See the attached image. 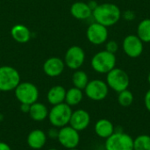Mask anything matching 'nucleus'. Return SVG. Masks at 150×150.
<instances>
[{"instance_id":"nucleus-1","label":"nucleus","mask_w":150,"mask_h":150,"mask_svg":"<svg viewBox=\"0 0 150 150\" xmlns=\"http://www.w3.org/2000/svg\"><path fill=\"white\" fill-rule=\"evenodd\" d=\"M121 11L118 5L112 3L98 4L92 11V17L98 22L106 27L116 25L121 18Z\"/></svg>"},{"instance_id":"nucleus-2","label":"nucleus","mask_w":150,"mask_h":150,"mask_svg":"<svg viewBox=\"0 0 150 150\" xmlns=\"http://www.w3.org/2000/svg\"><path fill=\"white\" fill-rule=\"evenodd\" d=\"M116 56L115 54L108 51L102 50L95 54L91 61V68L94 71L99 74H107L116 67Z\"/></svg>"},{"instance_id":"nucleus-3","label":"nucleus","mask_w":150,"mask_h":150,"mask_svg":"<svg viewBox=\"0 0 150 150\" xmlns=\"http://www.w3.org/2000/svg\"><path fill=\"white\" fill-rule=\"evenodd\" d=\"M72 112L73 111L71 106L64 102L56 105H53L48 112L47 118L53 127L61 128L69 124Z\"/></svg>"},{"instance_id":"nucleus-4","label":"nucleus","mask_w":150,"mask_h":150,"mask_svg":"<svg viewBox=\"0 0 150 150\" xmlns=\"http://www.w3.org/2000/svg\"><path fill=\"white\" fill-rule=\"evenodd\" d=\"M105 150H134V139L122 130H116L105 143Z\"/></svg>"},{"instance_id":"nucleus-5","label":"nucleus","mask_w":150,"mask_h":150,"mask_svg":"<svg viewBox=\"0 0 150 150\" xmlns=\"http://www.w3.org/2000/svg\"><path fill=\"white\" fill-rule=\"evenodd\" d=\"M105 83H107L109 89L119 93L128 89L130 84V77L124 69L115 67L106 74Z\"/></svg>"},{"instance_id":"nucleus-6","label":"nucleus","mask_w":150,"mask_h":150,"mask_svg":"<svg viewBox=\"0 0 150 150\" xmlns=\"http://www.w3.org/2000/svg\"><path fill=\"white\" fill-rule=\"evenodd\" d=\"M19 83L20 75L15 68L11 66L0 67V91H14Z\"/></svg>"},{"instance_id":"nucleus-7","label":"nucleus","mask_w":150,"mask_h":150,"mask_svg":"<svg viewBox=\"0 0 150 150\" xmlns=\"http://www.w3.org/2000/svg\"><path fill=\"white\" fill-rule=\"evenodd\" d=\"M15 97L20 104L33 105L38 101L39 90L35 84L30 82H20L14 90Z\"/></svg>"},{"instance_id":"nucleus-8","label":"nucleus","mask_w":150,"mask_h":150,"mask_svg":"<svg viewBox=\"0 0 150 150\" xmlns=\"http://www.w3.org/2000/svg\"><path fill=\"white\" fill-rule=\"evenodd\" d=\"M83 91L86 97L91 100L102 101L108 96L109 87L105 81L100 79H94L89 81Z\"/></svg>"},{"instance_id":"nucleus-9","label":"nucleus","mask_w":150,"mask_h":150,"mask_svg":"<svg viewBox=\"0 0 150 150\" xmlns=\"http://www.w3.org/2000/svg\"><path fill=\"white\" fill-rule=\"evenodd\" d=\"M57 140L59 143L66 149H76L80 143V134L78 131L68 125L59 128Z\"/></svg>"},{"instance_id":"nucleus-10","label":"nucleus","mask_w":150,"mask_h":150,"mask_svg":"<svg viewBox=\"0 0 150 150\" xmlns=\"http://www.w3.org/2000/svg\"><path fill=\"white\" fill-rule=\"evenodd\" d=\"M64 63L69 69H79L85 61V52L79 46H71L69 47L64 55Z\"/></svg>"},{"instance_id":"nucleus-11","label":"nucleus","mask_w":150,"mask_h":150,"mask_svg":"<svg viewBox=\"0 0 150 150\" xmlns=\"http://www.w3.org/2000/svg\"><path fill=\"white\" fill-rule=\"evenodd\" d=\"M108 27L98 23L93 22L91 23L86 31V37L88 40L96 46L102 45L105 43L108 40Z\"/></svg>"},{"instance_id":"nucleus-12","label":"nucleus","mask_w":150,"mask_h":150,"mask_svg":"<svg viewBox=\"0 0 150 150\" xmlns=\"http://www.w3.org/2000/svg\"><path fill=\"white\" fill-rule=\"evenodd\" d=\"M125 54L130 58H138L144 50V43L135 34L127 35L122 43Z\"/></svg>"},{"instance_id":"nucleus-13","label":"nucleus","mask_w":150,"mask_h":150,"mask_svg":"<svg viewBox=\"0 0 150 150\" xmlns=\"http://www.w3.org/2000/svg\"><path fill=\"white\" fill-rule=\"evenodd\" d=\"M43 71L49 77H56L61 76L65 69V63L62 59L56 56L49 57L43 63Z\"/></svg>"},{"instance_id":"nucleus-14","label":"nucleus","mask_w":150,"mask_h":150,"mask_svg":"<svg viewBox=\"0 0 150 150\" xmlns=\"http://www.w3.org/2000/svg\"><path fill=\"white\" fill-rule=\"evenodd\" d=\"M91 123L90 113L83 109H77L72 112L69 126L78 132L85 130Z\"/></svg>"},{"instance_id":"nucleus-15","label":"nucleus","mask_w":150,"mask_h":150,"mask_svg":"<svg viewBox=\"0 0 150 150\" xmlns=\"http://www.w3.org/2000/svg\"><path fill=\"white\" fill-rule=\"evenodd\" d=\"M47 134L40 129L32 130L26 138L27 145L30 149L33 150L41 149L47 142Z\"/></svg>"},{"instance_id":"nucleus-16","label":"nucleus","mask_w":150,"mask_h":150,"mask_svg":"<svg viewBox=\"0 0 150 150\" xmlns=\"http://www.w3.org/2000/svg\"><path fill=\"white\" fill-rule=\"evenodd\" d=\"M70 13L75 18L80 20H85L92 17V11L88 4L80 1L72 4L70 6Z\"/></svg>"},{"instance_id":"nucleus-17","label":"nucleus","mask_w":150,"mask_h":150,"mask_svg":"<svg viewBox=\"0 0 150 150\" xmlns=\"http://www.w3.org/2000/svg\"><path fill=\"white\" fill-rule=\"evenodd\" d=\"M94 131L99 138L107 139L115 132V127L111 120L107 119H100L95 123Z\"/></svg>"},{"instance_id":"nucleus-18","label":"nucleus","mask_w":150,"mask_h":150,"mask_svg":"<svg viewBox=\"0 0 150 150\" xmlns=\"http://www.w3.org/2000/svg\"><path fill=\"white\" fill-rule=\"evenodd\" d=\"M66 89L62 85H54L51 87L47 94V99L52 105H56L65 102Z\"/></svg>"},{"instance_id":"nucleus-19","label":"nucleus","mask_w":150,"mask_h":150,"mask_svg":"<svg viewBox=\"0 0 150 150\" xmlns=\"http://www.w3.org/2000/svg\"><path fill=\"white\" fill-rule=\"evenodd\" d=\"M11 35L12 39L18 43H26L31 39V32L30 30L24 25L18 24L11 27Z\"/></svg>"},{"instance_id":"nucleus-20","label":"nucleus","mask_w":150,"mask_h":150,"mask_svg":"<svg viewBox=\"0 0 150 150\" xmlns=\"http://www.w3.org/2000/svg\"><path fill=\"white\" fill-rule=\"evenodd\" d=\"M48 109L47 107L39 102H35L30 106L29 116L34 121H43L48 117Z\"/></svg>"},{"instance_id":"nucleus-21","label":"nucleus","mask_w":150,"mask_h":150,"mask_svg":"<svg viewBox=\"0 0 150 150\" xmlns=\"http://www.w3.org/2000/svg\"><path fill=\"white\" fill-rule=\"evenodd\" d=\"M83 98V90L76 87H72L66 91L65 103L69 106H76L79 105Z\"/></svg>"},{"instance_id":"nucleus-22","label":"nucleus","mask_w":150,"mask_h":150,"mask_svg":"<svg viewBox=\"0 0 150 150\" xmlns=\"http://www.w3.org/2000/svg\"><path fill=\"white\" fill-rule=\"evenodd\" d=\"M136 35L143 43L150 42V18H145L139 23Z\"/></svg>"},{"instance_id":"nucleus-23","label":"nucleus","mask_w":150,"mask_h":150,"mask_svg":"<svg viewBox=\"0 0 150 150\" xmlns=\"http://www.w3.org/2000/svg\"><path fill=\"white\" fill-rule=\"evenodd\" d=\"M89 81V76L87 73L83 70L76 69L72 76V83L74 87L78 88L80 90H84Z\"/></svg>"},{"instance_id":"nucleus-24","label":"nucleus","mask_w":150,"mask_h":150,"mask_svg":"<svg viewBox=\"0 0 150 150\" xmlns=\"http://www.w3.org/2000/svg\"><path fill=\"white\" fill-rule=\"evenodd\" d=\"M134 150H150V135L141 134L134 139Z\"/></svg>"},{"instance_id":"nucleus-25","label":"nucleus","mask_w":150,"mask_h":150,"mask_svg":"<svg viewBox=\"0 0 150 150\" xmlns=\"http://www.w3.org/2000/svg\"><path fill=\"white\" fill-rule=\"evenodd\" d=\"M134 99V94L128 89L124 90V91L119 92V95H118V103L120 104V105H121L123 107H128V106H130L133 104Z\"/></svg>"},{"instance_id":"nucleus-26","label":"nucleus","mask_w":150,"mask_h":150,"mask_svg":"<svg viewBox=\"0 0 150 150\" xmlns=\"http://www.w3.org/2000/svg\"><path fill=\"white\" fill-rule=\"evenodd\" d=\"M118 49H119V45L115 40H107L105 42V50L106 51L115 54L118 51Z\"/></svg>"},{"instance_id":"nucleus-27","label":"nucleus","mask_w":150,"mask_h":150,"mask_svg":"<svg viewBox=\"0 0 150 150\" xmlns=\"http://www.w3.org/2000/svg\"><path fill=\"white\" fill-rule=\"evenodd\" d=\"M123 18L125 20L127 21H133L134 20V18H136V15H135V12L134 11H131V10H127V11H125L123 12Z\"/></svg>"},{"instance_id":"nucleus-28","label":"nucleus","mask_w":150,"mask_h":150,"mask_svg":"<svg viewBox=\"0 0 150 150\" xmlns=\"http://www.w3.org/2000/svg\"><path fill=\"white\" fill-rule=\"evenodd\" d=\"M58 134H59V129H58L57 127H54L53 128H50V129L48 130L47 136L49 137L50 139L54 140V139H57V138H58Z\"/></svg>"},{"instance_id":"nucleus-29","label":"nucleus","mask_w":150,"mask_h":150,"mask_svg":"<svg viewBox=\"0 0 150 150\" xmlns=\"http://www.w3.org/2000/svg\"><path fill=\"white\" fill-rule=\"evenodd\" d=\"M144 105L146 109L150 112V89L146 92L144 96Z\"/></svg>"},{"instance_id":"nucleus-30","label":"nucleus","mask_w":150,"mask_h":150,"mask_svg":"<svg viewBox=\"0 0 150 150\" xmlns=\"http://www.w3.org/2000/svg\"><path fill=\"white\" fill-rule=\"evenodd\" d=\"M30 105H27V104H20V111L23 112V113H28L29 111H30Z\"/></svg>"},{"instance_id":"nucleus-31","label":"nucleus","mask_w":150,"mask_h":150,"mask_svg":"<svg viewBox=\"0 0 150 150\" xmlns=\"http://www.w3.org/2000/svg\"><path fill=\"white\" fill-rule=\"evenodd\" d=\"M88 5H89V7L91 9V11H93V10H95L96 9V7L98 5V2H96L95 0H91V1H89L88 3Z\"/></svg>"},{"instance_id":"nucleus-32","label":"nucleus","mask_w":150,"mask_h":150,"mask_svg":"<svg viewBox=\"0 0 150 150\" xmlns=\"http://www.w3.org/2000/svg\"><path fill=\"white\" fill-rule=\"evenodd\" d=\"M0 150H11V149L7 143L4 142H0Z\"/></svg>"},{"instance_id":"nucleus-33","label":"nucleus","mask_w":150,"mask_h":150,"mask_svg":"<svg viewBox=\"0 0 150 150\" xmlns=\"http://www.w3.org/2000/svg\"><path fill=\"white\" fill-rule=\"evenodd\" d=\"M148 82H149V83L150 84V71L149 73V75H148Z\"/></svg>"},{"instance_id":"nucleus-34","label":"nucleus","mask_w":150,"mask_h":150,"mask_svg":"<svg viewBox=\"0 0 150 150\" xmlns=\"http://www.w3.org/2000/svg\"><path fill=\"white\" fill-rule=\"evenodd\" d=\"M47 150H58V149H47Z\"/></svg>"},{"instance_id":"nucleus-35","label":"nucleus","mask_w":150,"mask_h":150,"mask_svg":"<svg viewBox=\"0 0 150 150\" xmlns=\"http://www.w3.org/2000/svg\"><path fill=\"white\" fill-rule=\"evenodd\" d=\"M67 150H79V149H67Z\"/></svg>"}]
</instances>
